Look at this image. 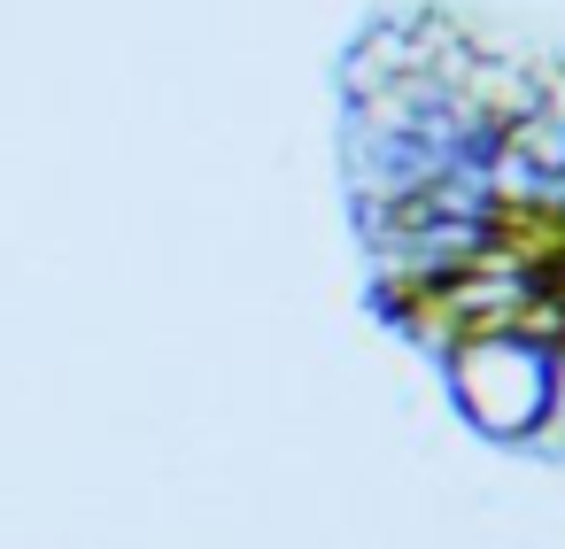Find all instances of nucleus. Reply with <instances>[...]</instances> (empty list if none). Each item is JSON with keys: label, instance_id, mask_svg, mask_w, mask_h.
Instances as JSON below:
<instances>
[{"label": "nucleus", "instance_id": "obj_1", "mask_svg": "<svg viewBox=\"0 0 565 549\" xmlns=\"http://www.w3.org/2000/svg\"><path fill=\"white\" fill-rule=\"evenodd\" d=\"M449 410L495 449H542L557 418V348L534 333H488L441 356Z\"/></svg>", "mask_w": 565, "mask_h": 549}]
</instances>
